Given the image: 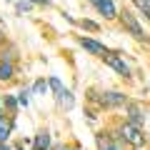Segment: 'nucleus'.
I'll return each instance as SVG.
<instances>
[{
	"instance_id": "obj_4",
	"label": "nucleus",
	"mask_w": 150,
	"mask_h": 150,
	"mask_svg": "<svg viewBox=\"0 0 150 150\" xmlns=\"http://www.w3.org/2000/svg\"><path fill=\"white\" fill-rule=\"evenodd\" d=\"M103 60H105V65H110V68L115 70V73H120L123 78H130V65L125 63V60L120 58L118 53H108V55H105Z\"/></svg>"
},
{
	"instance_id": "obj_7",
	"label": "nucleus",
	"mask_w": 150,
	"mask_h": 150,
	"mask_svg": "<svg viewBox=\"0 0 150 150\" xmlns=\"http://www.w3.org/2000/svg\"><path fill=\"white\" fill-rule=\"evenodd\" d=\"M33 148H35V150H50V133H48V130H40V133L35 135Z\"/></svg>"
},
{
	"instance_id": "obj_11",
	"label": "nucleus",
	"mask_w": 150,
	"mask_h": 150,
	"mask_svg": "<svg viewBox=\"0 0 150 150\" xmlns=\"http://www.w3.org/2000/svg\"><path fill=\"white\" fill-rule=\"evenodd\" d=\"M48 88H50V83L40 78V80H35V85H33V93H35V95H45V93H48Z\"/></svg>"
},
{
	"instance_id": "obj_17",
	"label": "nucleus",
	"mask_w": 150,
	"mask_h": 150,
	"mask_svg": "<svg viewBox=\"0 0 150 150\" xmlns=\"http://www.w3.org/2000/svg\"><path fill=\"white\" fill-rule=\"evenodd\" d=\"M15 8H18V13H28V10L33 8V3H30V0H20Z\"/></svg>"
},
{
	"instance_id": "obj_3",
	"label": "nucleus",
	"mask_w": 150,
	"mask_h": 150,
	"mask_svg": "<svg viewBox=\"0 0 150 150\" xmlns=\"http://www.w3.org/2000/svg\"><path fill=\"white\" fill-rule=\"evenodd\" d=\"M118 18H120V23H123V28H125V30H128L130 35L135 38V40H140V43H143V40H148V35H145L143 25L138 23V18H135L130 10H123V13H118Z\"/></svg>"
},
{
	"instance_id": "obj_18",
	"label": "nucleus",
	"mask_w": 150,
	"mask_h": 150,
	"mask_svg": "<svg viewBox=\"0 0 150 150\" xmlns=\"http://www.w3.org/2000/svg\"><path fill=\"white\" fill-rule=\"evenodd\" d=\"M80 25L85 28V30H100V25H98V23H93V20H80Z\"/></svg>"
},
{
	"instance_id": "obj_14",
	"label": "nucleus",
	"mask_w": 150,
	"mask_h": 150,
	"mask_svg": "<svg viewBox=\"0 0 150 150\" xmlns=\"http://www.w3.org/2000/svg\"><path fill=\"white\" fill-rule=\"evenodd\" d=\"M48 83H50V90H53L55 95H58L60 90H65V88H63V83H60V78H50Z\"/></svg>"
},
{
	"instance_id": "obj_8",
	"label": "nucleus",
	"mask_w": 150,
	"mask_h": 150,
	"mask_svg": "<svg viewBox=\"0 0 150 150\" xmlns=\"http://www.w3.org/2000/svg\"><path fill=\"white\" fill-rule=\"evenodd\" d=\"M55 98H58L60 108H65V110H73V108H75V98H73V93H70V90H60Z\"/></svg>"
},
{
	"instance_id": "obj_12",
	"label": "nucleus",
	"mask_w": 150,
	"mask_h": 150,
	"mask_svg": "<svg viewBox=\"0 0 150 150\" xmlns=\"http://www.w3.org/2000/svg\"><path fill=\"white\" fill-rule=\"evenodd\" d=\"M133 5L138 8L140 13H145V18L150 20V0H133Z\"/></svg>"
},
{
	"instance_id": "obj_15",
	"label": "nucleus",
	"mask_w": 150,
	"mask_h": 150,
	"mask_svg": "<svg viewBox=\"0 0 150 150\" xmlns=\"http://www.w3.org/2000/svg\"><path fill=\"white\" fill-rule=\"evenodd\" d=\"M18 103H20L23 108H28V105H30V93H28V90H20V95H18Z\"/></svg>"
},
{
	"instance_id": "obj_5",
	"label": "nucleus",
	"mask_w": 150,
	"mask_h": 150,
	"mask_svg": "<svg viewBox=\"0 0 150 150\" xmlns=\"http://www.w3.org/2000/svg\"><path fill=\"white\" fill-rule=\"evenodd\" d=\"M125 115H128V123L138 125V128L145 123V118H148V112H145L138 103H128V105H125Z\"/></svg>"
},
{
	"instance_id": "obj_9",
	"label": "nucleus",
	"mask_w": 150,
	"mask_h": 150,
	"mask_svg": "<svg viewBox=\"0 0 150 150\" xmlns=\"http://www.w3.org/2000/svg\"><path fill=\"white\" fill-rule=\"evenodd\" d=\"M10 133H13V123L8 118H0V143H8Z\"/></svg>"
},
{
	"instance_id": "obj_1",
	"label": "nucleus",
	"mask_w": 150,
	"mask_h": 150,
	"mask_svg": "<svg viewBox=\"0 0 150 150\" xmlns=\"http://www.w3.org/2000/svg\"><path fill=\"white\" fill-rule=\"evenodd\" d=\"M118 138H120V143H128V145H133L135 150H140V148L145 145V135H143V130H140L138 125L128 123V120H125V123L118 128Z\"/></svg>"
},
{
	"instance_id": "obj_22",
	"label": "nucleus",
	"mask_w": 150,
	"mask_h": 150,
	"mask_svg": "<svg viewBox=\"0 0 150 150\" xmlns=\"http://www.w3.org/2000/svg\"><path fill=\"white\" fill-rule=\"evenodd\" d=\"M0 118H3V103H0Z\"/></svg>"
},
{
	"instance_id": "obj_10",
	"label": "nucleus",
	"mask_w": 150,
	"mask_h": 150,
	"mask_svg": "<svg viewBox=\"0 0 150 150\" xmlns=\"http://www.w3.org/2000/svg\"><path fill=\"white\" fill-rule=\"evenodd\" d=\"M13 73H15V68H13V63H8V60H3L0 63V80L5 83V80H10L13 78Z\"/></svg>"
},
{
	"instance_id": "obj_13",
	"label": "nucleus",
	"mask_w": 150,
	"mask_h": 150,
	"mask_svg": "<svg viewBox=\"0 0 150 150\" xmlns=\"http://www.w3.org/2000/svg\"><path fill=\"white\" fill-rule=\"evenodd\" d=\"M98 143H100V150H120L118 148V145H115V143H110V140H103V135H100V138H98Z\"/></svg>"
},
{
	"instance_id": "obj_20",
	"label": "nucleus",
	"mask_w": 150,
	"mask_h": 150,
	"mask_svg": "<svg viewBox=\"0 0 150 150\" xmlns=\"http://www.w3.org/2000/svg\"><path fill=\"white\" fill-rule=\"evenodd\" d=\"M0 150H13V148H10L8 143H0Z\"/></svg>"
},
{
	"instance_id": "obj_2",
	"label": "nucleus",
	"mask_w": 150,
	"mask_h": 150,
	"mask_svg": "<svg viewBox=\"0 0 150 150\" xmlns=\"http://www.w3.org/2000/svg\"><path fill=\"white\" fill-rule=\"evenodd\" d=\"M90 100H98V105L105 108V110H110V108H120V105H128V95L120 90H105L100 93V98L95 95V93H90Z\"/></svg>"
},
{
	"instance_id": "obj_16",
	"label": "nucleus",
	"mask_w": 150,
	"mask_h": 150,
	"mask_svg": "<svg viewBox=\"0 0 150 150\" xmlns=\"http://www.w3.org/2000/svg\"><path fill=\"white\" fill-rule=\"evenodd\" d=\"M5 105L10 108V112H15V110H18V105H20V103H18L15 98H13V95H5Z\"/></svg>"
},
{
	"instance_id": "obj_19",
	"label": "nucleus",
	"mask_w": 150,
	"mask_h": 150,
	"mask_svg": "<svg viewBox=\"0 0 150 150\" xmlns=\"http://www.w3.org/2000/svg\"><path fill=\"white\" fill-rule=\"evenodd\" d=\"M33 5H50V3H53V0H30Z\"/></svg>"
},
{
	"instance_id": "obj_6",
	"label": "nucleus",
	"mask_w": 150,
	"mask_h": 150,
	"mask_svg": "<svg viewBox=\"0 0 150 150\" xmlns=\"http://www.w3.org/2000/svg\"><path fill=\"white\" fill-rule=\"evenodd\" d=\"M78 43H80L83 48L88 50V53L98 55V58H105V55L110 53V50H108V48H105L103 43H98V40H93V38H83V35H80V38H78Z\"/></svg>"
},
{
	"instance_id": "obj_21",
	"label": "nucleus",
	"mask_w": 150,
	"mask_h": 150,
	"mask_svg": "<svg viewBox=\"0 0 150 150\" xmlns=\"http://www.w3.org/2000/svg\"><path fill=\"white\" fill-rule=\"evenodd\" d=\"M3 40H5V35H3V30H0V43H3Z\"/></svg>"
}]
</instances>
